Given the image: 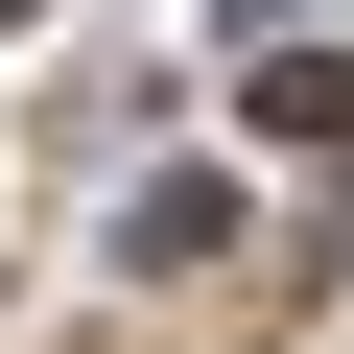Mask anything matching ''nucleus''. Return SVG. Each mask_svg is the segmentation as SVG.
I'll use <instances>...</instances> for the list:
<instances>
[{"label": "nucleus", "instance_id": "2", "mask_svg": "<svg viewBox=\"0 0 354 354\" xmlns=\"http://www.w3.org/2000/svg\"><path fill=\"white\" fill-rule=\"evenodd\" d=\"M213 236H236V189H213V165H165V189L118 213V260H213Z\"/></svg>", "mask_w": 354, "mask_h": 354}, {"label": "nucleus", "instance_id": "3", "mask_svg": "<svg viewBox=\"0 0 354 354\" xmlns=\"http://www.w3.org/2000/svg\"><path fill=\"white\" fill-rule=\"evenodd\" d=\"M0 24H24V0H0Z\"/></svg>", "mask_w": 354, "mask_h": 354}, {"label": "nucleus", "instance_id": "1", "mask_svg": "<svg viewBox=\"0 0 354 354\" xmlns=\"http://www.w3.org/2000/svg\"><path fill=\"white\" fill-rule=\"evenodd\" d=\"M260 95V142H354V48H283V71H236Z\"/></svg>", "mask_w": 354, "mask_h": 354}]
</instances>
